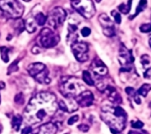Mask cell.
<instances>
[{
  "label": "cell",
  "instance_id": "30",
  "mask_svg": "<svg viewBox=\"0 0 151 134\" xmlns=\"http://www.w3.org/2000/svg\"><path fill=\"white\" fill-rule=\"evenodd\" d=\"M78 120H79V116H78V115H74V116L71 117V118L68 119L67 124H68L69 125H72L75 124L76 122H78Z\"/></svg>",
  "mask_w": 151,
  "mask_h": 134
},
{
  "label": "cell",
  "instance_id": "6",
  "mask_svg": "<svg viewBox=\"0 0 151 134\" xmlns=\"http://www.w3.org/2000/svg\"><path fill=\"white\" fill-rule=\"evenodd\" d=\"M73 8L86 19H91L96 13V7L92 0H70Z\"/></svg>",
  "mask_w": 151,
  "mask_h": 134
},
{
  "label": "cell",
  "instance_id": "21",
  "mask_svg": "<svg viewBox=\"0 0 151 134\" xmlns=\"http://www.w3.org/2000/svg\"><path fill=\"white\" fill-rule=\"evenodd\" d=\"M151 90V84H144L142 85L140 89L137 91V94L138 95H141V96H143V97H146L148 93Z\"/></svg>",
  "mask_w": 151,
  "mask_h": 134
},
{
  "label": "cell",
  "instance_id": "11",
  "mask_svg": "<svg viewBox=\"0 0 151 134\" xmlns=\"http://www.w3.org/2000/svg\"><path fill=\"white\" fill-rule=\"evenodd\" d=\"M119 62L125 71L131 70V65L134 61V57L131 50L127 49L125 46H122L119 50Z\"/></svg>",
  "mask_w": 151,
  "mask_h": 134
},
{
  "label": "cell",
  "instance_id": "29",
  "mask_svg": "<svg viewBox=\"0 0 151 134\" xmlns=\"http://www.w3.org/2000/svg\"><path fill=\"white\" fill-rule=\"evenodd\" d=\"M141 62H142V65H143V66H147V65H148V64H150V57H149V56L144 55V56H142V60H141Z\"/></svg>",
  "mask_w": 151,
  "mask_h": 134
},
{
  "label": "cell",
  "instance_id": "37",
  "mask_svg": "<svg viewBox=\"0 0 151 134\" xmlns=\"http://www.w3.org/2000/svg\"><path fill=\"white\" fill-rule=\"evenodd\" d=\"M150 42V48H151V38L150 39V42Z\"/></svg>",
  "mask_w": 151,
  "mask_h": 134
},
{
  "label": "cell",
  "instance_id": "16",
  "mask_svg": "<svg viewBox=\"0 0 151 134\" xmlns=\"http://www.w3.org/2000/svg\"><path fill=\"white\" fill-rule=\"evenodd\" d=\"M22 120H23V118L19 115H16V116H14L12 118V127L15 132H18L19 130V128H20V126L22 125Z\"/></svg>",
  "mask_w": 151,
  "mask_h": 134
},
{
  "label": "cell",
  "instance_id": "38",
  "mask_svg": "<svg viewBox=\"0 0 151 134\" xmlns=\"http://www.w3.org/2000/svg\"><path fill=\"white\" fill-rule=\"evenodd\" d=\"M96 2H97V3H100V2H101V1H102V0H96Z\"/></svg>",
  "mask_w": 151,
  "mask_h": 134
},
{
  "label": "cell",
  "instance_id": "24",
  "mask_svg": "<svg viewBox=\"0 0 151 134\" xmlns=\"http://www.w3.org/2000/svg\"><path fill=\"white\" fill-rule=\"evenodd\" d=\"M19 59H17L15 62H13L10 66H9V68H8V75H10L11 73H12V72H17L18 71V63H19Z\"/></svg>",
  "mask_w": 151,
  "mask_h": 134
},
{
  "label": "cell",
  "instance_id": "26",
  "mask_svg": "<svg viewBox=\"0 0 151 134\" xmlns=\"http://www.w3.org/2000/svg\"><path fill=\"white\" fill-rule=\"evenodd\" d=\"M140 30L142 33H150L151 32V23L143 24L140 27Z\"/></svg>",
  "mask_w": 151,
  "mask_h": 134
},
{
  "label": "cell",
  "instance_id": "8",
  "mask_svg": "<svg viewBox=\"0 0 151 134\" xmlns=\"http://www.w3.org/2000/svg\"><path fill=\"white\" fill-rule=\"evenodd\" d=\"M65 19L66 11L62 7H55L50 11L47 17V22L50 27L54 29H57L64 24Z\"/></svg>",
  "mask_w": 151,
  "mask_h": 134
},
{
  "label": "cell",
  "instance_id": "15",
  "mask_svg": "<svg viewBox=\"0 0 151 134\" xmlns=\"http://www.w3.org/2000/svg\"><path fill=\"white\" fill-rule=\"evenodd\" d=\"M36 22L35 20V17L28 16L27 19L25 20V28L27 30L28 33H34L36 30Z\"/></svg>",
  "mask_w": 151,
  "mask_h": 134
},
{
  "label": "cell",
  "instance_id": "27",
  "mask_svg": "<svg viewBox=\"0 0 151 134\" xmlns=\"http://www.w3.org/2000/svg\"><path fill=\"white\" fill-rule=\"evenodd\" d=\"M81 34L83 37H88L91 34V29L88 27H84L81 30Z\"/></svg>",
  "mask_w": 151,
  "mask_h": 134
},
{
  "label": "cell",
  "instance_id": "32",
  "mask_svg": "<svg viewBox=\"0 0 151 134\" xmlns=\"http://www.w3.org/2000/svg\"><path fill=\"white\" fill-rule=\"evenodd\" d=\"M78 129H79L80 131H81V132L87 133V132H88V130H89V126H88V125H86V124H81V125H80L78 126Z\"/></svg>",
  "mask_w": 151,
  "mask_h": 134
},
{
  "label": "cell",
  "instance_id": "28",
  "mask_svg": "<svg viewBox=\"0 0 151 134\" xmlns=\"http://www.w3.org/2000/svg\"><path fill=\"white\" fill-rule=\"evenodd\" d=\"M14 100H15V102L17 104H20V105H22L24 103V102H25V99H24V96H23L22 94H18L15 96V99Z\"/></svg>",
  "mask_w": 151,
  "mask_h": 134
},
{
  "label": "cell",
  "instance_id": "3",
  "mask_svg": "<svg viewBox=\"0 0 151 134\" xmlns=\"http://www.w3.org/2000/svg\"><path fill=\"white\" fill-rule=\"evenodd\" d=\"M60 93L65 98H76L82 92L85 91V86L82 82L74 77L63 78L59 87Z\"/></svg>",
  "mask_w": 151,
  "mask_h": 134
},
{
  "label": "cell",
  "instance_id": "22",
  "mask_svg": "<svg viewBox=\"0 0 151 134\" xmlns=\"http://www.w3.org/2000/svg\"><path fill=\"white\" fill-rule=\"evenodd\" d=\"M1 51V58L4 63H7L9 61V49L6 47H0Z\"/></svg>",
  "mask_w": 151,
  "mask_h": 134
},
{
  "label": "cell",
  "instance_id": "25",
  "mask_svg": "<svg viewBox=\"0 0 151 134\" xmlns=\"http://www.w3.org/2000/svg\"><path fill=\"white\" fill-rule=\"evenodd\" d=\"M143 125H144V124L140 120H135V121L131 122V126L134 129H142L143 127Z\"/></svg>",
  "mask_w": 151,
  "mask_h": 134
},
{
  "label": "cell",
  "instance_id": "12",
  "mask_svg": "<svg viewBox=\"0 0 151 134\" xmlns=\"http://www.w3.org/2000/svg\"><path fill=\"white\" fill-rule=\"evenodd\" d=\"M90 68L94 75H96V77H104L108 73V69L106 65L99 58H96L92 61Z\"/></svg>",
  "mask_w": 151,
  "mask_h": 134
},
{
  "label": "cell",
  "instance_id": "18",
  "mask_svg": "<svg viewBox=\"0 0 151 134\" xmlns=\"http://www.w3.org/2000/svg\"><path fill=\"white\" fill-rule=\"evenodd\" d=\"M82 80H83V81L87 85H88V86H95V80H93V77L89 73V72L84 71L82 72Z\"/></svg>",
  "mask_w": 151,
  "mask_h": 134
},
{
  "label": "cell",
  "instance_id": "2",
  "mask_svg": "<svg viewBox=\"0 0 151 134\" xmlns=\"http://www.w3.org/2000/svg\"><path fill=\"white\" fill-rule=\"evenodd\" d=\"M101 118L109 125L112 133H121L126 127L127 113L119 106H103L101 108Z\"/></svg>",
  "mask_w": 151,
  "mask_h": 134
},
{
  "label": "cell",
  "instance_id": "20",
  "mask_svg": "<svg viewBox=\"0 0 151 134\" xmlns=\"http://www.w3.org/2000/svg\"><path fill=\"white\" fill-rule=\"evenodd\" d=\"M147 4H148V1H147V0H140L139 4H138V6L136 7L135 13L132 16V18H131V19H134V17H135L136 15L140 14L142 11H144V10H145V8L147 7Z\"/></svg>",
  "mask_w": 151,
  "mask_h": 134
},
{
  "label": "cell",
  "instance_id": "4",
  "mask_svg": "<svg viewBox=\"0 0 151 134\" xmlns=\"http://www.w3.org/2000/svg\"><path fill=\"white\" fill-rule=\"evenodd\" d=\"M24 11L23 5L18 0H0V16L19 19Z\"/></svg>",
  "mask_w": 151,
  "mask_h": 134
},
{
  "label": "cell",
  "instance_id": "7",
  "mask_svg": "<svg viewBox=\"0 0 151 134\" xmlns=\"http://www.w3.org/2000/svg\"><path fill=\"white\" fill-rule=\"evenodd\" d=\"M60 41L59 35L49 27L41 30L39 34V42L43 48L49 49L56 46Z\"/></svg>",
  "mask_w": 151,
  "mask_h": 134
},
{
  "label": "cell",
  "instance_id": "34",
  "mask_svg": "<svg viewBox=\"0 0 151 134\" xmlns=\"http://www.w3.org/2000/svg\"><path fill=\"white\" fill-rule=\"evenodd\" d=\"M144 77H145V78H147V79H150V80H151V68L148 69V70L145 72V73H144Z\"/></svg>",
  "mask_w": 151,
  "mask_h": 134
},
{
  "label": "cell",
  "instance_id": "10",
  "mask_svg": "<svg viewBox=\"0 0 151 134\" xmlns=\"http://www.w3.org/2000/svg\"><path fill=\"white\" fill-rule=\"evenodd\" d=\"M99 23L101 27H103L104 34L108 37H112L116 34L115 26L112 20L109 18V16L105 13H103L98 18Z\"/></svg>",
  "mask_w": 151,
  "mask_h": 134
},
{
  "label": "cell",
  "instance_id": "40",
  "mask_svg": "<svg viewBox=\"0 0 151 134\" xmlns=\"http://www.w3.org/2000/svg\"><path fill=\"white\" fill-rule=\"evenodd\" d=\"M67 134H69V133H67Z\"/></svg>",
  "mask_w": 151,
  "mask_h": 134
},
{
  "label": "cell",
  "instance_id": "14",
  "mask_svg": "<svg viewBox=\"0 0 151 134\" xmlns=\"http://www.w3.org/2000/svg\"><path fill=\"white\" fill-rule=\"evenodd\" d=\"M58 131V127L56 125L52 123H47L42 125L36 134H56Z\"/></svg>",
  "mask_w": 151,
  "mask_h": 134
},
{
  "label": "cell",
  "instance_id": "1",
  "mask_svg": "<svg viewBox=\"0 0 151 134\" xmlns=\"http://www.w3.org/2000/svg\"><path fill=\"white\" fill-rule=\"evenodd\" d=\"M56 96L48 92H42L34 96L27 104L24 118L30 125L45 121L48 118L52 117L58 109Z\"/></svg>",
  "mask_w": 151,
  "mask_h": 134
},
{
  "label": "cell",
  "instance_id": "35",
  "mask_svg": "<svg viewBox=\"0 0 151 134\" xmlns=\"http://www.w3.org/2000/svg\"><path fill=\"white\" fill-rule=\"evenodd\" d=\"M32 52H33L34 54H38V53H39V49H37L36 46H35V47L32 49Z\"/></svg>",
  "mask_w": 151,
  "mask_h": 134
},
{
  "label": "cell",
  "instance_id": "33",
  "mask_svg": "<svg viewBox=\"0 0 151 134\" xmlns=\"http://www.w3.org/2000/svg\"><path fill=\"white\" fill-rule=\"evenodd\" d=\"M31 131H32L31 127H30V126H27V127H25V128L21 131V133L20 134H29L31 133Z\"/></svg>",
  "mask_w": 151,
  "mask_h": 134
},
{
  "label": "cell",
  "instance_id": "36",
  "mask_svg": "<svg viewBox=\"0 0 151 134\" xmlns=\"http://www.w3.org/2000/svg\"><path fill=\"white\" fill-rule=\"evenodd\" d=\"M128 134H142L140 133H137V132H134V131H132V132H130Z\"/></svg>",
  "mask_w": 151,
  "mask_h": 134
},
{
  "label": "cell",
  "instance_id": "23",
  "mask_svg": "<svg viewBox=\"0 0 151 134\" xmlns=\"http://www.w3.org/2000/svg\"><path fill=\"white\" fill-rule=\"evenodd\" d=\"M111 15L113 16L114 21L116 22V24L119 25V24L121 23V15H120V13H119L118 11L113 10V11H111Z\"/></svg>",
  "mask_w": 151,
  "mask_h": 134
},
{
  "label": "cell",
  "instance_id": "17",
  "mask_svg": "<svg viewBox=\"0 0 151 134\" xmlns=\"http://www.w3.org/2000/svg\"><path fill=\"white\" fill-rule=\"evenodd\" d=\"M35 20L37 24V26H43L46 22H47V17L41 11L36 12L35 15Z\"/></svg>",
  "mask_w": 151,
  "mask_h": 134
},
{
  "label": "cell",
  "instance_id": "9",
  "mask_svg": "<svg viewBox=\"0 0 151 134\" xmlns=\"http://www.w3.org/2000/svg\"><path fill=\"white\" fill-rule=\"evenodd\" d=\"M72 51L79 62H86L88 59V46L82 42H75L72 44Z\"/></svg>",
  "mask_w": 151,
  "mask_h": 134
},
{
  "label": "cell",
  "instance_id": "31",
  "mask_svg": "<svg viewBox=\"0 0 151 134\" xmlns=\"http://www.w3.org/2000/svg\"><path fill=\"white\" fill-rule=\"evenodd\" d=\"M126 92L128 95L133 96V97H134L137 95V91H135L133 87H129L126 88Z\"/></svg>",
  "mask_w": 151,
  "mask_h": 134
},
{
  "label": "cell",
  "instance_id": "13",
  "mask_svg": "<svg viewBox=\"0 0 151 134\" xmlns=\"http://www.w3.org/2000/svg\"><path fill=\"white\" fill-rule=\"evenodd\" d=\"M75 100H76L79 106H81V107H89V106H91L93 104L95 97H94L93 94L90 91L85 90L80 95H78L75 98Z\"/></svg>",
  "mask_w": 151,
  "mask_h": 134
},
{
  "label": "cell",
  "instance_id": "5",
  "mask_svg": "<svg viewBox=\"0 0 151 134\" xmlns=\"http://www.w3.org/2000/svg\"><path fill=\"white\" fill-rule=\"evenodd\" d=\"M28 73L41 84H50V79L49 78V71L45 64L42 63H33L27 67Z\"/></svg>",
  "mask_w": 151,
  "mask_h": 134
},
{
  "label": "cell",
  "instance_id": "19",
  "mask_svg": "<svg viewBox=\"0 0 151 134\" xmlns=\"http://www.w3.org/2000/svg\"><path fill=\"white\" fill-rule=\"evenodd\" d=\"M131 7H132V0H128V3L127 4H121L119 5L118 9L119 11L123 13V14H127L130 10H131Z\"/></svg>",
  "mask_w": 151,
  "mask_h": 134
},
{
  "label": "cell",
  "instance_id": "39",
  "mask_svg": "<svg viewBox=\"0 0 151 134\" xmlns=\"http://www.w3.org/2000/svg\"><path fill=\"white\" fill-rule=\"evenodd\" d=\"M24 1H26V2H29V1H31V0H24Z\"/></svg>",
  "mask_w": 151,
  "mask_h": 134
}]
</instances>
